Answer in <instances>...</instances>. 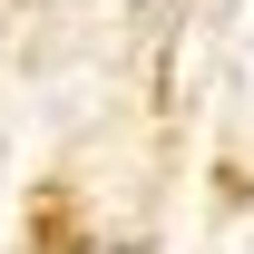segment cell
Listing matches in <instances>:
<instances>
[{
	"mask_svg": "<svg viewBox=\"0 0 254 254\" xmlns=\"http://www.w3.org/2000/svg\"><path fill=\"white\" fill-rule=\"evenodd\" d=\"M118 254H137V245H118Z\"/></svg>",
	"mask_w": 254,
	"mask_h": 254,
	"instance_id": "6da1fadb",
	"label": "cell"
}]
</instances>
